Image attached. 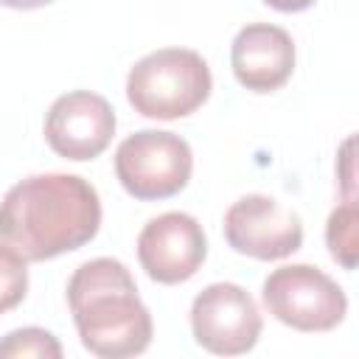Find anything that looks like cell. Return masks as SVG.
I'll list each match as a JSON object with an SVG mask.
<instances>
[{
    "label": "cell",
    "mask_w": 359,
    "mask_h": 359,
    "mask_svg": "<svg viewBox=\"0 0 359 359\" xmlns=\"http://www.w3.org/2000/svg\"><path fill=\"white\" fill-rule=\"evenodd\" d=\"M98 227V191L79 174L25 177L0 202V244L25 261H48L79 250L95 238Z\"/></svg>",
    "instance_id": "obj_1"
},
{
    "label": "cell",
    "mask_w": 359,
    "mask_h": 359,
    "mask_svg": "<svg viewBox=\"0 0 359 359\" xmlns=\"http://www.w3.org/2000/svg\"><path fill=\"white\" fill-rule=\"evenodd\" d=\"M67 303L81 345L101 359L137 356L151 342V314L126 264L93 258L67 280Z\"/></svg>",
    "instance_id": "obj_2"
},
{
    "label": "cell",
    "mask_w": 359,
    "mask_h": 359,
    "mask_svg": "<svg viewBox=\"0 0 359 359\" xmlns=\"http://www.w3.org/2000/svg\"><path fill=\"white\" fill-rule=\"evenodd\" d=\"M210 87V67L191 48H160L135 62L126 76V98L135 112L157 121L191 115L208 101Z\"/></svg>",
    "instance_id": "obj_3"
},
{
    "label": "cell",
    "mask_w": 359,
    "mask_h": 359,
    "mask_svg": "<svg viewBox=\"0 0 359 359\" xmlns=\"http://www.w3.org/2000/svg\"><path fill=\"white\" fill-rule=\"evenodd\" d=\"M261 297L275 320L309 334L337 328L348 311L342 286L311 264H289L272 269L264 280Z\"/></svg>",
    "instance_id": "obj_4"
},
{
    "label": "cell",
    "mask_w": 359,
    "mask_h": 359,
    "mask_svg": "<svg viewBox=\"0 0 359 359\" xmlns=\"http://www.w3.org/2000/svg\"><path fill=\"white\" fill-rule=\"evenodd\" d=\"M194 171L191 146L160 129H140L121 140L115 151V174L135 199H168L180 194Z\"/></svg>",
    "instance_id": "obj_5"
},
{
    "label": "cell",
    "mask_w": 359,
    "mask_h": 359,
    "mask_svg": "<svg viewBox=\"0 0 359 359\" xmlns=\"http://www.w3.org/2000/svg\"><path fill=\"white\" fill-rule=\"evenodd\" d=\"M261 328V311L250 292L238 283H210L191 303L194 339L216 356H238L252 351Z\"/></svg>",
    "instance_id": "obj_6"
},
{
    "label": "cell",
    "mask_w": 359,
    "mask_h": 359,
    "mask_svg": "<svg viewBox=\"0 0 359 359\" xmlns=\"http://www.w3.org/2000/svg\"><path fill=\"white\" fill-rule=\"evenodd\" d=\"M227 244L258 261H278L300 250L303 222L294 210L264 194H247L224 213Z\"/></svg>",
    "instance_id": "obj_7"
},
{
    "label": "cell",
    "mask_w": 359,
    "mask_h": 359,
    "mask_svg": "<svg viewBox=\"0 0 359 359\" xmlns=\"http://www.w3.org/2000/svg\"><path fill=\"white\" fill-rule=\"evenodd\" d=\"M208 255L202 224L182 210L154 216L137 236V261L157 283L174 286L196 275Z\"/></svg>",
    "instance_id": "obj_8"
},
{
    "label": "cell",
    "mask_w": 359,
    "mask_h": 359,
    "mask_svg": "<svg viewBox=\"0 0 359 359\" xmlns=\"http://www.w3.org/2000/svg\"><path fill=\"white\" fill-rule=\"evenodd\" d=\"M115 135V112L109 101L90 90L59 95L45 115V140L65 160L98 157Z\"/></svg>",
    "instance_id": "obj_9"
},
{
    "label": "cell",
    "mask_w": 359,
    "mask_h": 359,
    "mask_svg": "<svg viewBox=\"0 0 359 359\" xmlns=\"http://www.w3.org/2000/svg\"><path fill=\"white\" fill-rule=\"evenodd\" d=\"M230 65L241 87L272 93L283 87L294 70V42L280 25L250 22L230 45Z\"/></svg>",
    "instance_id": "obj_10"
},
{
    "label": "cell",
    "mask_w": 359,
    "mask_h": 359,
    "mask_svg": "<svg viewBox=\"0 0 359 359\" xmlns=\"http://www.w3.org/2000/svg\"><path fill=\"white\" fill-rule=\"evenodd\" d=\"M356 202L353 196H345L342 205L334 208V213L328 216V224H325V241H328V250L334 255V261H339L345 269H353L356 266Z\"/></svg>",
    "instance_id": "obj_11"
},
{
    "label": "cell",
    "mask_w": 359,
    "mask_h": 359,
    "mask_svg": "<svg viewBox=\"0 0 359 359\" xmlns=\"http://www.w3.org/2000/svg\"><path fill=\"white\" fill-rule=\"evenodd\" d=\"M25 359V356H36V359H59L62 356V345L59 339L45 331V328H17L11 334H6L0 339V359Z\"/></svg>",
    "instance_id": "obj_12"
},
{
    "label": "cell",
    "mask_w": 359,
    "mask_h": 359,
    "mask_svg": "<svg viewBox=\"0 0 359 359\" xmlns=\"http://www.w3.org/2000/svg\"><path fill=\"white\" fill-rule=\"evenodd\" d=\"M28 292V261L0 244V314L17 309Z\"/></svg>",
    "instance_id": "obj_13"
},
{
    "label": "cell",
    "mask_w": 359,
    "mask_h": 359,
    "mask_svg": "<svg viewBox=\"0 0 359 359\" xmlns=\"http://www.w3.org/2000/svg\"><path fill=\"white\" fill-rule=\"evenodd\" d=\"M264 3L272 6V8H278V11H303V8L314 6L317 0H264Z\"/></svg>",
    "instance_id": "obj_14"
},
{
    "label": "cell",
    "mask_w": 359,
    "mask_h": 359,
    "mask_svg": "<svg viewBox=\"0 0 359 359\" xmlns=\"http://www.w3.org/2000/svg\"><path fill=\"white\" fill-rule=\"evenodd\" d=\"M53 0H0V6H8V8H22V11H31V8H42Z\"/></svg>",
    "instance_id": "obj_15"
}]
</instances>
